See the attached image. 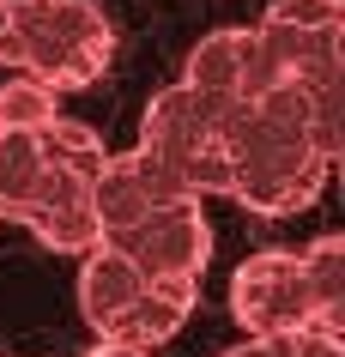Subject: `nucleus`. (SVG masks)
<instances>
[{
    "mask_svg": "<svg viewBox=\"0 0 345 357\" xmlns=\"http://www.w3.org/2000/svg\"><path fill=\"white\" fill-rule=\"evenodd\" d=\"M273 67L261 55L254 31L243 24H224V31H206V37L188 49V67H182V85L212 103H254V97L273 85Z\"/></svg>",
    "mask_w": 345,
    "mask_h": 357,
    "instance_id": "obj_6",
    "label": "nucleus"
},
{
    "mask_svg": "<svg viewBox=\"0 0 345 357\" xmlns=\"http://www.w3.org/2000/svg\"><path fill=\"white\" fill-rule=\"evenodd\" d=\"M218 357H291V351H285V333H279V339H243V345H230Z\"/></svg>",
    "mask_w": 345,
    "mask_h": 357,
    "instance_id": "obj_12",
    "label": "nucleus"
},
{
    "mask_svg": "<svg viewBox=\"0 0 345 357\" xmlns=\"http://www.w3.org/2000/svg\"><path fill=\"white\" fill-rule=\"evenodd\" d=\"M37 139H43V176H37V194H31L19 225L55 255H85V248H97L91 188H97V169H103L109 151L73 115H55L49 128H37Z\"/></svg>",
    "mask_w": 345,
    "mask_h": 357,
    "instance_id": "obj_2",
    "label": "nucleus"
},
{
    "mask_svg": "<svg viewBox=\"0 0 345 357\" xmlns=\"http://www.w3.org/2000/svg\"><path fill=\"white\" fill-rule=\"evenodd\" d=\"M43 176V139L24 128H0V218L19 225Z\"/></svg>",
    "mask_w": 345,
    "mask_h": 357,
    "instance_id": "obj_10",
    "label": "nucleus"
},
{
    "mask_svg": "<svg viewBox=\"0 0 345 357\" xmlns=\"http://www.w3.org/2000/svg\"><path fill=\"white\" fill-rule=\"evenodd\" d=\"M139 151H152L188 194H224V151H218V109L212 97L188 91L182 79L146 103L139 115Z\"/></svg>",
    "mask_w": 345,
    "mask_h": 357,
    "instance_id": "obj_3",
    "label": "nucleus"
},
{
    "mask_svg": "<svg viewBox=\"0 0 345 357\" xmlns=\"http://www.w3.org/2000/svg\"><path fill=\"white\" fill-rule=\"evenodd\" d=\"M109 248H121L146 279H194L200 284V273L212 261V225L200 212V200H176V206L139 218L134 230H121Z\"/></svg>",
    "mask_w": 345,
    "mask_h": 357,
    "instance_id": "obj_5",
    "label": "nucleus"
},
{
    "mask_svg": "<svg viewBox=\"0 0 345 357\" xmlns=\"http://www.w3.org/2000/svg\"><path fill=\"white\" fill-rule=\"evenodd\" d=\"M194 303H200V284L194 279H152L146 291H139V303L128 309V321L115 327V345H139V351H152V345H164V339H176L182 327H188Z\"/></svg>",
    "mask_w": 345,
    "mask_h": 357,
    "instance_id": "obj_8",
    "label": "nucleus"
},
{
    "mask_svg": "<svg viewBox=\"0 0 345 357\" xmlns=\"http://www.w3.org/2000/svg\"><path fill=\"white\" fill-rule=\"evenodd\" d=\"M55 115H61V103H55L49 85H37V79H24V73H13L6 85H0V128L37 133V128H49Z\"/></svg>",
    "mask_w": 345,
    "mask_h": 357,
    "instance_id": "obj_11",
    "label": "nucleus"
},
{
    "mask_svg": "<svg viewBox=\"0 0 345 357\" xmlns=\"http://www.w3.org/2000/svg\"><path fill=\"white\" fill-rule=\"evenodd\" d=\"M115 55V24L91 0H0V67L49 91H85Z\"/></svg>",
    "mask_w": 345,
    "mask_h": 357,
    "instance_id": "obj_1",
    "label": "nucleus"
},
{
    "mask_svg": "<svg viewBox=\"0 0 345 357\" xmlns=\"http://www.w3.org/2000/svg\"><path fill=\"white\" fill-rule=\"evenodd\" d=\"M85 357H152V351H139V345H115V339H97Z\"/></svg>",
    "mask_w": 345,
    "mask_h": 357,
    "instance_id": "obj_13",
    "label": "nucleus"
},
{
    "mask_svg": "<svg viewBox=\"0 0 345 357\" xmlns=\"http://www.w3.org/2000/svg\"><path fill=\"white\" fill-rule=\"evenodd\" d=\"M230 315L249 339H279L315 327V303L303 284L297 248H261L230 273Z\"/></svg>",
    "mask_w": 345,
    "mask_h": 357,
    "instance_id": "obj_4",
    "label": "nucleus"
},
{
    "mask_svg": "<svg viewBox=\"0 0 345 357\" xmlns=\"http://www.w3.org/2000/svg\"><path fill=\"white\" fill-rule=\"evenodd\" d=\"M146 273H139L121 248H109V243H97V248H85L79 255V315L91 321V333L97 339H109L121 321H128V309L139 303V291H146Z\"/></svg>",
    "mask_w": 345,
    "mask_h": 357,
    "instance_id": "obj_7",
    "label": "nucleus"
},
{
    "mask_svg": "<svg viewBox=\"0 0 345 357\" xmlns=\"http://www.w3.org/2000/svg\"><path fill=\"white\" fill-rule=\"evenodd\" d=\"M303 261V284L315 303V327L345 333V236H315L309 248H297Z\"/></svg>",
    "mask_w": 345,
    "mask_h": 357,
    "instance_id": "obj_9",
    "label": "nucleus"
}]
</instances>
